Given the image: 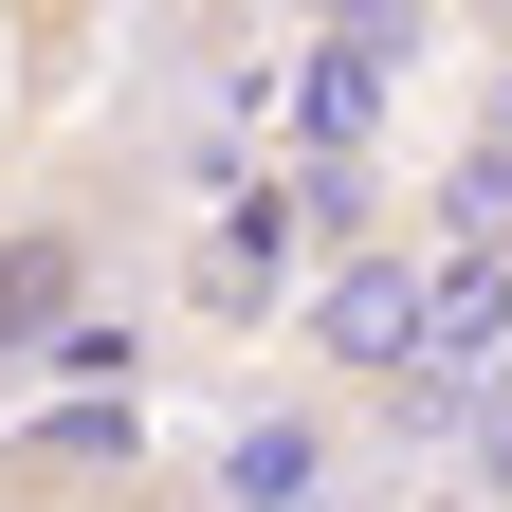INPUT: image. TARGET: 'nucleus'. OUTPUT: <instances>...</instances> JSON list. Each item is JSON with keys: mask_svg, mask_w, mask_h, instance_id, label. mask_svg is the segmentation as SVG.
<instances>
[{"mask_svg": "<svg viewBox=\"0 0 512 512\" xmlns=\"http://www.w3.org/2000/svg\"><path fill=\"white\" fill-rule=\"evenodd\" d=\"M494 366H512V238H439L421 256V366L384 384V403H403V421H458Z\"/></svg>", "mask_w": 512, "mask_h": 512, "instance_id": "nucleus-1", "label": "nucleus"}, {"mask_svg": "<svg viewBox=\"0 0 512 512\" xmlns=\"http://www.w3.org/2000/svg\"><path fill=\"white\" fill-rule=\"evenodd\" d=\"M293 348L330 366V384H403L421 366V238H348L330 275L293 293Z\"/></svg>", "mask_w": 512, "mask_h": 512, "instance_id": "nucleus-2", "label": "nucleus"}, {"mask_svg": "<svg viewBox=\"0 0 512 512\" xmlns=\"http://www.w3.org/2000/svg\"><path fill=\"white\" fill-rule=\"evenodd\" d=\"M293 183H220V202H202V238H183V311H202V330H275V311L311 293L293 275Z\"/></svg>", "mask_w": 512, "mask_h": 512, "instance_id": "nucleus-3", "label": "nucleus"}, {"mask_svg": "<svg viewBox=\"0 0 512 512\" xmlns=\"http://www.w3.org/2000/svg\"><path fill=\"white\" fill-rule=\"evenodd\" d=\"M74 311H92V220H19L0 238V366H37Z\"/></svg>", "mask_w": 512, "mask_h": 512, "instance_id": "nucleus-4", "label": "nucleus"}, {"mask_svg": "<svg viewBox=\"0 0 512 512\" xmlns=\"http://www.w3.org/2000/svg\"><path fill=\"white\" fill-rule=\"evenodd\" d=\"M128 458H147V403H55L19 439V476H128Z\"/></svg>", "mask_w": 512, "mask_h": 512, "instance_id": "nucleus-5", "label": "nucleus"}, {"mask_svg": "<svg viewBox=\"0 0 512 512\" xmlns=\"http://www.w3.org/2000/svg\"><path fill=\"white\" fill-rule=\"evenodd\" d=\"M311 476H330V439H311V421H256L238 458H220V512H311Z\"/></svg>", "mask_w": 512, "mask_h": 512, "instance_id": "nucleus-6", "label": "nucleus"}, {"mask_svg": "<svg viewBox=\"0 0 512 512\" xmlns=\"http://www.w3.org/2000/svg\"><path fill=\"white\" fill-rule=\"evenodd\" d=\"M439 238H512V92H494V128L458 147V183H439Z\"/></svg>", "mask_w": 512, "mask_h": 512, "instance_id": "nucleus-7", "label": "nucleus"}]
</instances>
